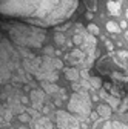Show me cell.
<instances>
[{
	"label": "cell",
	"instance_id": "9a60e30c",
	"mask_svg": "<svg viewBox=\"0 0 128 129\" xmlns=\"http://www.w3.org/2000/svg\"><path fill=\"white\" fill-rule=\"evenodd\" d=\"M5 111H6V108H3V105H0V115H2V117L5 114Z\"/></svg>",
	"mask_w": 128,
	"mask_h": 129
},
{
	"label": "cell",
	"instance_id": "5b68a950",
	"mask_svg": "<svg viewBox=\"0 0 128 129\" xmlns=\"http://www.w3.org/2000/svg\"><path fill=\"white\" fill-rule=\"evenodd\" d=\"M111 114H113V109H111L106 103H102V105L97 106V115H99L100 118L108 120V118L111 117Z\"/></svg>",
	"mask_w": 128,
	"mask_h": 129
},
{
	"label": "cell",
	"instance_id": "8992f818",
	"mask_svg": "<svg viewBox=\"0 0 128 129\" xmlns=\"http://www.w3.org/2000/svg\"><path fill=\"white\" fill-rule=\"evenodd\" d=\"M102 129H128V124L119 121V120H113V121H103Z\"/></svg>",
	"mask_w": 128,
	"mask_h": 129
},
{
	"label": "cell",
	"instance_id": "8fae6325",
	"mask_svg": "<svg viewBox=\"0 0 128 129\" xmlns=\"http://www.w3.org/2000/svg\"><path fill=\"white\" fill-rule=\"evenodd\" d=\"M88 80H90V85H91L93 88H96V89H100V88H102V82H100L99 77H91V78H88Z\"/></svg>",
	"mask_w": 128,
	"mask_h": 129
},
{
	"label": "cell",
	"instance_id": "30bf717a",
	"mask_svg": "<svg viewBox=\"0 0 128 129\" xmlns=\"http://www.w3.org/2000/svg\"><path fill=\"white\" fill-rule=\"evenodd\" d=\"M43 89L48 92V94H57L59 92V86L57 85H54V83H50V82H45L43 83Z\"/></svg>",
	"mask_w": 128,
	"mask_h": 129
},
{
	"label": "cell",
	"instance_id": "d6986e66",
	"mask_svg": "<svg viewBox=\"0 0 128 129\" xmlns=\"http://www.w3.org/2000/svg\"><path fill=\"white\" fill-rule=\"evenodd\" d=\"M126 37H128V32H126Z\"/></svg>",
	"mask_w": 128,
	"mask_h": 129
},
{
	"label": "cell",
	"instance_id": "ac0fdd59",
	"mask_svg": "<svg viewBox=\"0 0 128 129\" xmlns=\"http://www.w3.org/2000/svg\"><path fill=\"white\" fill-rule=\"evenodd\" d=\"M126 111H128V103H126Z\"/></svg>",
	"mask_w": 128,
	"mask_h": 129
},
{
	"label": "cell",
	"instance_id": "4fadbf2b",
	"mask_svg": "<svg viewBox=\"0 0 128 129\" xmlns=\"http://www.w3.org/2000/svg\"><path fill=\"white\" fill-rule=\"evenodd\" d=\"M106 29L110 32H119L120 31V26H117V23H114V22H108L106 23Z\"/></svg>",
	"mask_w": 128,
	"mask_h": 129
},
{
	"label": "cell",
	"instance_id": "277c9868",
	"mask_svg": "<svg viewBox=\"0 0 128 129\" xmlns=\"http://www.w3.org/2000/svg\"><path fill=\"white\" fill-rule=\"evenodd\" d=\"M33 126L34 129H53V123L46 117H37L36 120H33Z\"/></svg>",
	"mask_w": 128,
	"mask_h": 129
},
{
	"label": "cell",
	"instance_id": "6da1fadb",
	"mask_svg": "<svg viewBox=\"0 0 128 129\" xmlns=\"http://www.w3.org/2000/svg\"><path fill=\"white\" fill-rule=\"evenodd\" d=\"M68 109H70V114H76L79 117H88L90 112H91V100H90V95L85 91L80 92H76L71 95L70 103H68Z\"/></svg>",
	"mask_w": 128,
	"mask_h": 129
},
{
	"label": "cell",
	"instance_id": "ba28073f",
	"mask_svg": "<svg viewBox=\"0 0 128 129\" xmlns=\"http://www.w3.org/2000/svg\"><path fill=\"white\" fill-rule=\"evenodd\" d=\"M108 11L111 15H119L120 14V2H116V0H110L108 2Z\"/></svg>",
	"mask_w": 128,
	"mask_h": 129
},
{
	"label": "cell",
	"instance_id": "3957f363",
	"mask_svg": "<svg viewBox=\"0 0 128 129\" xmlns=\"http://www.w3.org/2000/svg\"><path fill=\"white\" fill-rule=\"evenodd\" d=\"M29 102H31V105H33V109L39 111L43 106V102H45V92L43 91H39V89L31 91V94H29Z\"/></svg>",
	"mask_w": 128,
	"mask_h": 129
},
{
	"label": "cell",
	"instance_id": "7c38bea8",
	"mask_svg": "<svg viewBox=\"0 0 128 129\" xmlns=\"http://www.w3.org/2000/svg\"><path fill=\"white\" fill-rule=\"evenodd\" d=\"M17 117H19V120H20L22 123H31V121H33V117H31V115L28 114V112H23V114H19Z\"/></svg>",
	"mask_w": 128,
	"mask_h": 129
},
{
	"label": "cell",
	"instance_id": "5bb4252c",
	"mask_svg": "<svg viewBox=\"0 0 128 129\" xmlns=\"http://www.w3.org/2000/svg\"><path fill=\"white\" fill-rule=\"evenodd\" d=\"M88 31H90V32H93L94 36H97L99 32H100V29L96 26V25H88Z\"/></svg>",
	"mask_w": 128,
	"mask_h": 129
},
{
	"label": "cell",
	"instance_id": "2e32d148",
	"mask_svg": "<svg viewBox=\"0 0 128 129\" xmlns=\"http://www.w3.org/2000/svg\"><path fill=\"white\" fill-rule=\"evenodd\" d=\"M3 121H5V120H3V117H2V115H0V126H2V124H3Z\"/></svg>",
	"mask_w": 128,
	"mask_h": 129
},
{
	"label": "cell",
	"instance_id": "7a4b0ae2",
	"mask_svg": "<svg viewBox=\"0 0 128 129\" xmlns=\"http://www.w3.org/2000/svg\"><path fill=\"white\" fill-rule=\"evenodd\" d=\"M56 124L59 129H79L80 127V121L67 111L56 112Z\"/></svg>",
	"mask_w": 128,
	"mask_h": 129
},
{
	"label": "cell",
	"instance_id": "9c48e42d",
	"mask_svg": "<svg viewBox=\"0 0 128 129\" xmlns=\"http://www.w3.org/2000/svg\"><path fill=\"white\" fill-rule=\"evenodd\" d=\"M79 71L77 69H74V68H68L67 71H65V77L68 78V80H71V82H77L79 80Z\"/></svg>",
	"mask_w": 128,
	"mask_h": 129
},
{
	"label": "cell",
	"instance_id": "e0dca14e",
	"mask_svg": "<svg viewBox=\"0 0 128 129\" xmlns=\"http://www.w3.org/2000/svg\"><path fill=\"white\" fill-rule=\"evenodd\" d=\"M125 17L128 19V8H126V11H125Z\"/></svg>",
	"mask_w": 128,
	"mask_h": 129
},
{
	"label": "cell",
	"instance_id": "52a82bcc",
	"mask_svg": "<svg viewBox=\"0 0 128 129\" xmlns=\"http://www.w3.org/2000/svg\"><path fill=\"white\" fill-rule=\"evenodd\" d=\"M105 100H106V105H108L111 109H119V106H120V99H119L117 95L108 94V95L105 97Z\"/></svg>",
	"mask_w": 128,
	"mask_h": 129
},
{
	"label": "cell",
	"instance_id": "ffe728a7",
	"mask_svg": "<svg viewBox=\"0 0 128 129\" xmlns=\"http://www.w3.org/2000/svg\"><path fill=\"white\" fill-rule=\"evenodd\" d=\"M0 129H2V127H0Z\"/></svg>",
	"mask_w": 128,
	"mask_h": 129
}]
</instances>
